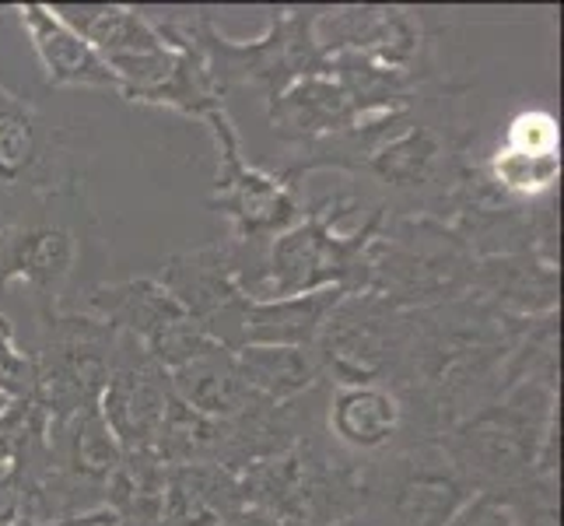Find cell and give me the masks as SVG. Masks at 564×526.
Listing matches in <instances>:
<instances>
[{
    "mask_svg": "<svg viewBox=\"0 0 564 526\" xmlns=\"http://www.w3.org/2000/svg\"><path fill=\"white\" fill-rule=\"evenodd\" d=\"M466 95L470 85L456 82L411 109L376 116L340 138L295 151L281 175L299 186L316 172L368 180L379 186L386 214L442 222L480 154V127L466 116Z\"/></svg>",
    "mask_w": 564,
    "mask_h": 526,
    "instance_id": "6da1fadb",
    "label": "cell"
},
{
    "mask_svg": "<svg viewBox=\"0 0 564 526\" xmlns=\"http://www.w3.org/2000/svg\"><path fill=\"white\" fill-rule=\"evenodd\" d=\"M527 326L530 320L498 313L474 296L403 313L386 386L403 404L411 442L438 439L495 400L509 383V365Z\"/></svg>",
    "mask_w": 564,
    "mask_h": 526,
    "instance_id": "7a4b0ae2",
    "label": "cell"
},
{
    "mask_svg": "<svg viewBox=\"0 0 564 526\" xmlns=\"http://www.w3.org/2000/svg\"><path fill=\"white\" fill-rule=\"evenodd\" d=\"M358 197L329 193L308 201L305 214L270 239L263 249L239 253V285L252 302L313 296V291H365L368 288V249L379 236L386 207H376L355 232H340V222L358 211Z\"/></svg>",
    "mask_w": 564,
    "mask_h": 526,
    "instance_id": "3957f363",
    "label": "cell"
},
{
    "mask_svg": "<svg viewBox=\"0 0 564 526\" xmlns=\"http://www.w3.org/2000/svg\"><path fill=\"white\" fill-rule=\"evenodd\" d=\"M561 389L516 383L438 436L445 457L477 495H501L536 471H561Z\"/></svg>",
    "mask_w": 564,
    "mask_h": 526,
    "instance_id": "277c9868",
    "label": "cell"
},
{
    "mask_svg": "<svg viewBox=\"0 0 564 526\" xmlns=\"http://www.w3.org/2000/svg\"><path fill=\"white\" fill-rule=\"evenodd\" d=\"M368 471L372 460L340 450L319 425L291 450L239 471L242 509L288 526H355L368 502Z\"/></svg>",
    "mask_w": 564,
    "mask_h": 526,
    "instance_id": "5b68a950",
    "label": "cell"
},
{
    "mask_svg": "<svg viewBox=\"0 0 564 526\" xmlns=\"http://www.w3.org/2000/svg\"><path fill=\"white\" fill-rule=\"evenodd\" d=\"M323 8H267V25L257 39H231L218 29L207 8L183 18L207 56V64L225 92L252 88L270 103L288 85L308 74H326V53L319 50L316 25Z\"/></svg>",
    "mask_w": 564,
    "mask_h": 526,
    "instance_id": "8992f818",
    "label": "cell"
},
{
    "mask_svg": "<svg viewBox=\"0 0 564 526\" xmlns=\"http://www.w3.org/2000/svg\"><path fill=\"white\" fill-rule=\"evenodd\" d=\"M477 257L453 228L435 218H397L386 214L368 249V288L389 305L432 309L466 299L474 291Z\"/></svg>",
    "mask_w": 564,
    "mask_h": 526,
    "instance_id": "52a82bcc",
    "label": "cell"
},
{
    "mask_svg": "<svg viewBox=\"0 0 564 526\" xmlns=\"http://www.w3.org/2000/svg\"><path fill=\"white\" fill-rule=\"evenodd\" d=\"M95 236L85 190L35 201V211L0 222V299L11 285L32 291L35 316L64 309L67 285Z\"/></svg>",
    "mask_w": 564,
    "mask_h": 526,
    "instance_id": "ba28073f",
    "label": "cell"
},
{
    "mask_svg": "<svg viewBox=\"0 0 564 526\" xmlns=\"http://www.w3.org/2000/svg\"><path fill=\"white\" fill-rule=\"evenodd\" d=\"M116 347L120 334L82 309L64 305L50 316H35L32 347L25 351L32 362V397L50 428L99 407Z\"/></svg>",
    "mask_w": 564,
    "mask_h": 526,
    "instance_id": "9c48e42d",
    "label": "cell"
},
{
    "mask_svg": "<svg viewBox=\"0 0 564 526\" xmlns=\"http://www.w3.org/2000/svg\"><path fill=\"white\" fill-rule=\"evenodd\" d=\"M204 127L210 130L214 159H218L214 186L204 204L225 218V236L231 243L246 249H263L270 239H278L281 232H288L305 214V186L284 180L281 172L252 165L242 154L239 130L228 112H218Z\"/></svg>",
    "mask_w": 564,
    "mask_h": 526,
    "instance_id": "30bf717a",
    "label": "cell"
},
{
    "mask_svg": "<svg viewBox=\"0 0 564 526\" xmlns=\"http://www.w3.org/2000/svg\"><path fill=\"white\" fill-rule=\"evenodd\" d=\"M474 495L438 439L403 442L372 460L358 526H449Z\"/></svg>",
    "mask_w": 564,
    "mask_h": 526,
    "instance_id": "8fae6325",
    "label": "cell"
},
{
    "mask_svg": "<svg viewBox=\"0 0 564 526\" xmlns=\"http://www.w3.org/2000/svg\"><path fill=\"white\" fill-rule=\"evenodd\" d=\"M319 50L326 56L347 53L379 67L417 77L421 85H449L456 77L442 67L438 29L427 11L397 4H344L323 8L316 25Z\"/></svg>",
    "mask_w": 564,
    "mask_h": 526,
    "instance_id": "7c38bea8",
    "label": "cell"
},
{
    "mask_svg": "<svg viewBox=\"0 0 564 526\" xmlns=\"http://www.w3.org/2000/svg\"><path fill=\"white\" fill-rule=\"evenodd\" d=\"M82 313L109 323L116 334L138 344L165 373H176L218 344L151 275L88 285Z\"/></svg>",
    "mask_w": 564,
    "mask_h": 526,
    "instance_id": "4fadbf2b",
    "label": "cell"
},
{
    "mask_svg": "<svg viewBox=\"0 0 564 526\" xmlns=\"http://www.w3.org/2000/svg\"><path fill=\"white\" fill-rule=\"evenodd\" d=\"M0 190L29 193L32 201L64 197L85 190V169L77 159L74 133L14 95L0 82Z\"/></svg>",
    "mask_w": 564,
    "mask_h": 526,
    "instance_id": "5bb4252c",
    "label": "cell"
},
{
    "mask_svg": "<svg viewBox=\"0 0 564 526\" xmlns=\"http://www.w3.org/2000/svg\"><path fill=\"white\" fill-rule=\"evenodd\" d=\"M403 334V309L376 291H351L326 316L313 351L323 386L386 383Z\"/></svg>",
    "mask_w": 564,
    "mask_h": 526,
    "instance_id": "9a60e30c",
    "label": "cell"
},
{
    "mask_svg": "<svg viewBox=\"0 0 564 526\" xmlns=\"http://www.w3.org/2000/svg\"><path fill=\"white\" fill-rule=\"evenodd\" d=\"M67 25L82 32L91 50L102 56V64L116 74L123 85L120 99H133L138 92H148L162 85L172 64H176V50L162 35L159 22L141 8L130 4H56Z\"/></svg>",
    "mask_w": 564,
    "mask_h": 526,
    "instance_id": "2e32d148",
    "label": "cell"
},
{
    "mask_svg": "<svg viewBox=\"0 0 564 526\" xmlns=\"http://www.w3.org/2000/svg\"><path fill=\"white\" fill-rule=\"evenodd\" d=\"M172 400H176L172 376L151 355H144L133 341L120 337L99 411H102V421L109 425L116 446H120L127 457L154 453V442H159Z\"/></svg>",
    "mask_w": 564,
    "mask_h": 526,
    "instance_id": "e0dca14e",
    "label": "cell"
},
{
    "mask_svg": "<svg viewBox=\"0 0 564 526\" xmlns=\"http://www.w3.org/2000/svg\"><path fill=\"white\" fill-rule=\"evenodd\" d=\"M151 278L159 281L207 334L242 299H249L239 285V253L228 236L172 253V257L159 264V270H154Z\"/></svg>",
    "mask_w": 564,
    "mask_h": 526,
    "instance_id": "ac0fdd59",
    "label": "cell"
},
{
    "mask_svg": "<svg viewBox=\"0 0 564 526\" xmlns=\"http://www.w3.org/2000/svg\"><path fill=\"white\" fill-rule=\"evenodd\" d=\"M263 106L270 133L288 144L291 154L368 124L355 95L334 74H308Z\"/></svg>",
    "mask_w": 564,
    "mask_h": 526,
    "instance_id": "d6986e66",
    "label": "cell"
},
{
    "mask_svg": "<svg viewBox=\"0 0 564 526\" xmlns=\"http://www.w3.org/2000/svg\"><path fill=\"white\" fill-rule=\"evenodd\" d=\"M323 428L340 450L361 460H376L411 442L400 397L386 383L368 386H326Z\"/></svg>",
    "mask_w": 564,
    "mask_h": 526,
    "instance_id": "ffe728a7",
    "label": "cell"
},
{
    "mask_svg": "<svg viewBox=\"0 0 564 526\" xmlns=\"http://www.w3.org/2000/svg\"><path fill=\"white\" fill-rule=\"evenodd\" d=\"M22 22V32L32 43V53L43 67L46 88H85V92H112L120 95L123 85L91 50L88 39L67 25L61 11L46 4H18L11 8Z\"/></svg>",
    "mask_w": 564,
    "mask_h": 526,
    "instance_id": "44dd1931",
    "label": "cell"
},
{
    "mask_svg": "<svg viewBox=\"0 0 564 526\" xmlns=\"http://www.w3.org/2000/svg\"><path fill=\"white\" fill-rule=\"evenodd\" d=\"M470 296L509 316H551L561 305V260L533 249L484 257L477 260Z\"/></svg>",
    "mask_w": 564,
    "mask_h": 526,
    "instance_id": "7402d4cb",
    "label": "cell"
},
{
    "mask_svg": "<svg viewBox=\"0 0 564 526\" xmlns=\"http://www.w3.org/2000/svg\"><path fill=\"white\" fill-rule=\"evenodd\" d=\"M159 29L172 43V50H176V64H172L162 85L138 92L130 103L180 112L186 120H197V124H207L218 112H228V92L218 85L204 50L193 43V35L186 32L183 18H165V22H159Z\"/></svg>",
    "mask_w": 564,
    "mask_h": 526,
    "instance_id": "603a6c76",
    "label": "cell"
},
{
    "mask_svg": "<svg viewBox=\"0 0 564 526\" xmlns=\"http://www.w3.org/2000/svg\"><path fill=\"white\" fill-rule=\"evenodd\" d=\"M239 509V474L218 463H165L154 526H221Z\"/></svg>",
    "mask_w": 564,
    "mask_h": 526,
    "instance_id": "cb8c5ba5",
    "label": "cell"
},
{
    "mask_svg": "<svg viewBox=\"0 0 564 526\" xmlns=\"http://www.w3.org/2000/svg\"><path fill=\"white\" fill-rule=\"evenodd\" d=\"M169 376H172L176 397L186 407H193L197 415L214 418V421H231L263 400L249 389V383L242 379L236 351H228L225 344H214L200 358L186 362L183 368H176V373H169Z\"/></svg>",
    "mask_w": 564,
    "mask_h": 526,
    "instance_id": "d4e9b609",
    "label": "cell"
},
{
    "mask_svg": "<svg viewBox=\"0 0 564 526\" xmlns=\"http://www.w3.org/2000/svg\"><path fill=\"white\" fill-rule=\"evenodd\" d=\"M236 358L252 394L270 404L299 400L319 386V368L305 347H239Z\"/></svg>",
    "mask_w": 564,
    "mask_h": 526,
    "instance_id": "484cf974",
    "label": "cell"
},
{
    "mask_svg": "<svg viewBox=\"0 0 564 526\" xmlns=\"http://www.w3.org/2000/svg\"><path fill=\"white\" fill-rule=\"evenodd\" d=\"M480 169L501 197L516 204H540L557 197L561 154L557 159H540V154H516L495 144L491 151L480 154Z\"/></svg>",
    "mask_w": 564,
    "mask_h": 526,
    "instance_id": "4316f807",
    "label": "cell"
},
{
    "mask_svg": "<svg viewBox=\"0 0 564 526\" xmlns=\"http://www.w3.org/2000/svg\"><path fill=\"white\" fill-rule=\"evenodd\" d=\"M512 513L516 526H561V481L557 471H536L516 489L495 495Z\"/></svg>",
    "mask_w": 564,
    "mask_h": 526,
    "instance_id": "83f0119b",
    "label": "cell"
},
{
    "mask_svg": "<svg viewBox=\"0 0 564 526\" xmlns=\"http://www.w3.org/2000/svg\"><path fill=\"white\" fill-rule=\"evenodd\" d=\"M498 148L516 154H540V159H557L561 154V124L551 109L527 106L509 116V124L498 133Z\"/></svg>",
    "mask_w": 564,
    "mask_h": 526,
    "instance_id": "f1b7e54d",
    "label": "cell"
},
{
    "mask_svg": "<svg viewBox=\"0 0 564 526\" xmlns=\"http://www.w3.org/2000/svg\"><path fill=\"white\" fill-rule=\"evenodd\" d=\"M25 397H32L29 351L18 344V330H14L11 316L0 313V415Z\"/></svg>",
    "mask_w": 564,
    "mask_h": 526,
    "instance_id": "f546056e",
    "label": "cell"
},
{
    "mask_svg": "<svg viewBox=\"0 0 564 526\" xmlns=\"http://www.w3.org/2000/svg\"><path fill=\"white\" fill-rule=\"evenodd\" d=\"M449 526H516V519L495 495H474Z\"/></svg>",
    "mask_w": 564,
    "mask_h": 526,
    "instance_id": "4dcf8cb0",
    "label": "cell"
},
{
    "mask_svg": "<svg viewBox=\"0 0 564 526\" xmlns=\"http://www.w3.org/2000/svg\"><path fill=\"white\" fill-rule=\"evenodd\" d=\"M221 526H288V523L267 516V513H257V509H239V513H231Z\"/></svg>",
    "mask_w": 564,
    "mask_h": 526,
    "instance_id": "1f68e13d",
    "label": "cell"
},
{
    "mask_svg": "<svg viewBox=\"0 0 564 526\" xmlns=\"http://www.w3.org/2000/svg\"><path fill=\"white\" fill-rule=\"evenodd\" d=\"M61 526H116V516H112L109 509H102V513L74 516V519H67V523H61Z\"/></svg>",
    "mask_w": 564,
    "mask_h": 526,
    "instance_id": "d6a6232c",
    "label": "cell"
},
{
    "mask_svg": "<svg viewBox=\"0 0 564 526\" xmlns=\"http://www.w3.org/2000/svg\"><path fill=\"white\" fill-rule=\"evenodd\" d=\"M0 526H61V523H35V519H25L22 513H14V509H0Z\"/></svg>",
    "mask_w": 564,
    "mask_h": 526,
    "instance_id": "836d02e7",
    "label": "cell"
},
{
    "mask_svg": "<svg viewBox=\"0 0 564 526\" xmlns=\"http://www.w3.org/2000/svg\"><path fill=\"white\" fill-rule=\"evenodd\" d=\"M355 526H358V523H355Z\"/></svg>",
    "mask_w": 564,
    "mask_h": 526,
    "instance_id": "e575fe53",
    "label": "cell"
}]
</instances>
